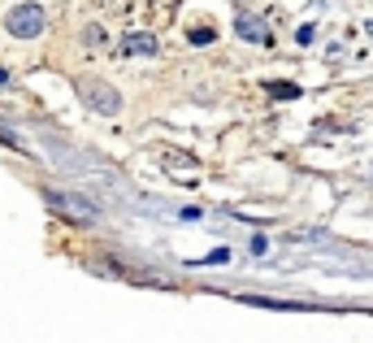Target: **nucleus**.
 Wrapping results in <instances>:
<instances>
[{"label":"nucleus","instance_id":"f257e3e1","mask_svg":"<svg viewBox=\"0 0 373 343\" xmlns=\"http://www.w3.org/2000/svg\"><path fill=\"white\" fill-rule=\"evenodd\" d=\"M44 204H53L61 218L70 222H100V204L91 195H78V191H61V187H44Z\"/></svg>","mask_w":373,"mask_h":343},{"label":"nucleus","instance_id":"f03ea898","mask_svg":"<svg viewBox=\"0 0 373 343\" xmlns=\"http://www.w3.org/2000/svg\"><path fill=\"white\" fill-rule=\"evenodd\" d=\"M78 96L91 113H104V118H118L122 113V91L100 83V78H78Z\"/></svg>","mask_w":373,"mask_h":343},{"label":"nucleus","instance_id":"7ed1b4c3","mask_svg":"<svg viewBox=\"0 0 373 343\" xmlns=\"http://www.w3.org/2000/svg\"><path fill=\"white\" fill-rule=\"evenodd\" d=\"M5 26H9V35H13V39H35V35H44L48 18H44V9L35 5V0H22V5H13V9H9Z\"/></svg>","mask_w":373,"mask_h":343},{"label":"nucleus","instance_id":"20e7f679","mask_svg":"<svg viewBox=\"0 0 373 343\" xmlns=\"http://www.w3.org/2000/svg\"><path fill=\"white\" fill-rule=\"evenodd\" d=\"M235 35H239V39H248V44H273L269 26L256 18V13H235Z\"/></svg>","mask_w":373,"mask_h":343},{"label":"nucleus","instance_id":"39448f33","mask_svg":"<svg viewBox=\"0 0 373 343\" xmlns=\"http://www.w3.org/2000/svg\"><path fill=\"white\" fill-rule=\"evenodd\" d=\"M156 48H161V44H156L152 35H126V39H122V53H126V57H156Z\"/></svg>","mask_w":373,"mask_h":343},{"label":"nucleus","instance_id":"423d86ee","mask_svg":"<svg viewBox=\"0 0 373 343\" xmlns=\"http://www.w3.org/2000/svg\"><path fill=\"white\" fill-rule=\"evenodd\" d=\"M269 96H278V100H295L300 87L295 83H269Z\"/></svg>","mask_w":373,"mask_h":343},{"label":"nucleus","instance_id":"0eeeda50","mask_svg":"<svg viewBox=\"0 0 373 343\" xmlns=\"http://www.w3.org/2000/svg\"><path fill=\"white\" fill-rule=\"evenodd\" d=\"M213 39H217L213 26H191V44H213Z\"/></svg>","mask_w":373,"mask_h":343},{"label":"nucleus","instance_id":"6e6552de","mask_svg":"<svg viewBox=\"0 0 373 343\" xmlns=\"http://www.w3.org/2000/svg\"><path fill=\"white\" fill-rule=\"evenodd\" d=\"M221 261H230V248H213L204 261H196V265H221Z\"/></svg>","mask_w":373,"mask_h":343},{"label":"nucleus","instance_id":"1a4fd4ad","mask_svg":"<svg viewBox=\"0 0 373 343\" xmlns=\"http://www.w3.org/2000/svg\"><path fill=\"white\" fill-rule=\"evenodd\" d=\"M83 39H87V48H95V44H104V30H100V26H87Z\"/></svg>","mask_w":373,"mask_h":343},{"label":"nucleus","instance_id":"9d476101","mask_svg":"<svg viewBox=\"0 0 373 343\" xmlns=\"http://www.w3.org/2000/svg\"><path fill=\"white\" fill-rule=\"evenodd\" d=\"M313 35H317V26H313V22H308V26H300V30H295V39H300V44H313Z\"/></svg>","mask_w":373,"mask_h":343},{"label":"nucleus","instance_id":"9b49d317","mask_svg":"<svg viewBox=\"0 0 373 343\" xmlns=\"http://www.w3.org/2000/svg\"><path fill=\"white\" fill-rule=\"evenodd\" d=\"M265 252H269V239L256 235V239H252V256H265Z\"/></svg>","mask_w":373,"mask_h":343},{"label":"nucleus","instance_id":"f8f14e48","mask_svg":"<svg viewBox=\"0 0 373 343\" xmlns=\"http://www.w3.org/2000/svg\"><path fill=\"white\" fill-rule=\"evenodd\" d=\"M365 30H369V35H373V22H369V26H365Z\"/></svg>","mask_w":373,"mask_h":343}]
</instances>
